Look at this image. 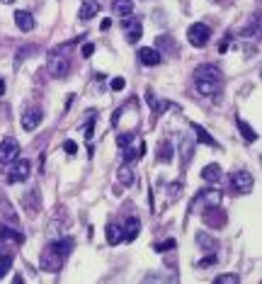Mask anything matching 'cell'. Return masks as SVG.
Masks as SVG:
<instances>
[{
    "label": "cell",
    "instance_id": "1",
    "mask_svg": "<svg viewBox=\"0 0 262 284\" xmlns=\"http://www.w3.org/2000/svg\"><path fill=\"white\" fill-rule=\"evenodd\" d=\"M70 250H73V241H70V238H58V241H51V243L44 248L42 260H39L42 270L44 272H58L61 267H63L66 257L70 255Z\"/></svg>",
    "mask_w": 262,
    "mask_h": 284
},
{
    "label": "cell",
    "instance_id": "2",
    "mask_svg": "<svg viewBox=\"0 0 262 284\" xmlns=\"http://www.w3.org/2000/svg\"><path fill=\"white\" fill-rule=\"evenodd\" d=\"M194 85L202 95H219L223 85V73L214 63H202L194 68Z\"/></svg>",
    "mask_w": 262,
    "mask_h": 284
},
{
    "label": "cell",
    "instance_id": "3",
    "mask_svg": "<svg viewBox=\"0 0 262 284\" xmlns=\"http://www.w3.org/2000/svg\"><path fill=\"white\" fill-rule=\"evenodd\" d=\"M49 73L54 78H66L70 73V58L61 56L58 51H51V56H49Z\"/></svg>",
    "mask_w": 262,
    "mask_h": 284
},
{
    "label": "cell",
    "instance_id": "4",
    "mask_svg": "<svg viewBox=\"0 0 262 284\" xmlns=\"http://www.w3.org/2000/svg\"><path fill=\"white\" fill-rule=\"evenodd\" d=\"M10 165H13V168H10V173H8V182H13V185L25 182L29 177V173H32V163H29L27 158H17V161H13Z\"/></svg>",
    "mask_w": 262,
    "mask_h": 284
},
{
    "label": "cell",
    "instance_id": "5",
    "mask_svg": "<svg viewBox=\"0 0 262 284\" xmlns=\"http://www.w3.org/2000/svg\"><path fill=\"white\" fill-rule=\"evenodd\" d=\"M17 158H20V144L13 136H5V141L0 144V165H10Z\"/></svg>",
    "mask_w": 262,
    "mask_h": 284
},
{
    "label": "cell",
    "instance_id": "6",
    "mask_svg": "<svg viewBox=\"0 0 262 284\" xmlns=\"http://www.w3.org/2000/svg\"><path fill=\"white\" fill-rule=\"evenodd\" d=\"M231 185L238 194H250V189L255 185V177L250 175L248 170H235L233 175H231Z\"/></svg>",
    "mask_w": 262,
    "mask_h": 284
},
{
    "label": "cell",
    "instance_id": "7",
    "mask_svg": "<svg viewBox=\"0 0 262 284\" xmlns=\"http://www.w3.org/2000/svg\"><path fill=\"white\" fill-rule=\"evenodd\" d=\"M187 39H190L192 46H204L211 39V29L207 25H202V22H194L192 27L187 29Z\"/></svg>",
    "mask_w": 262,
    "mask_h": 284
},
{
    "label": "cell",
    "instance_id": "8",
    "mask_svg": "<svg viewBox=\"0 0 262 284\" xmlns=\"http://www.w3.org/2000/svg\"><path fill=\"white\" fill-rule=\"evenodd\" d=\"M122 29L126 32V41L129 44H136L141 39V32H143L141 20H134V17H122Z\"/></svg>",
    "mask_w": 262,
    "mask_h": 284
},
{
    "label": "cell",
    "instance_id": "9",
    "mask_svg": "<svg viewBox=\"0 0 262 284\" xmlns=\"http://www.w3.org/2000/svg\"><path fill=\"white\" fill-rule=\"evenodd\" d=\"M138 61H141L143 66H158V63L163 61V54L155 51V49H151V46H141V49H138Z\"/></svg>",
    "mask_w": 262,
    "mask_h": 284
},
{
    "label": "cell",
    "instance_id": "10",
    "mask_svg": "<svg viewBox=\"0 0 262 284\" xmlns=\"http://www.w3.org/2000/svg\"><path fill=\"white\" fill-rule=\"evenodd\" d=\"M42 109H29V112H25V117H22V129H25V131H34V129H37V126H39V124H42Z\"/></svg>",
    "mask_w": 262,
    "mask_h": 284
},
{
    "label": "cell",
    "instance_id": "11",
    "mask_svg": "<svg viewBox=\"0 0 262 284\" xmlns=\"http://www.w3.org/2000/svg\"><path fill=\"white\" fill-rule=\"evenodd\" d=\"M15 25H17L20 32H32V29L37 27L32 13H27V10H17V13H15Z\"/></svg>",
    "mask_w": 262,
    "mask_h": 284
},
{
    "label": "cell",
    "instance_id": "12",
    "mask_svg": "<svg viewBox=\"0 0 262 284\" xmlns=\"http://www.w3.org/2000/svg\"><path fill=\"white\" fill-rule=\"evenodd\" d=\"M204 224H207V226H211V229H219V226H223V224H226V214L221 211L219 206H209L207 214H204Z\"/></svg>",
    "mask_w": 262,
    "mask_h": 284
},
{
    "label": "cell",
    "instance_id": "13",
    "mask_svg": "<svg viewBox=\"0 0 262 284\" xmlns=\"http://www.w3.org/2000/svg\"><path fill=\"white\" fill-rule=\"evenodd\" d=\"M122 233H124V241H129V243H131V241H136V236L138 233H141V221H138V219H126V224H124V231H122Z\"/></svg>",
    "mask_w": 262,
    "mask_h": 284
},
{
    "label": "cell",
    "instance_id": "14",
    "mask_svg": "<svg viewBox=\"0 0 262 284\" xmlns=\"http://www.w3.org/2000/svg\"><path fill=\"white\" fill-rule=\"evenodd\" d=\"M202 177H204V182H209V185L219 182V180H221L219 163H209V165H204V168H202Z\"/></svg>",
    "mask_w": 262,
    "mask_h": 284
},
{
    "label": "cell",
    "instance_id": "15",
    "mask_svg": "<svg viewBox=\"0 0 262 284\" xmlns=\"http://www.w3.org/2000/svg\"><path fill=\"white\" fill-rule=\"evenodd\" d=\"M143 153H146V144L141 141L136 149H131V146H126L124 149V163L129 165V163H134V161H141L143 158Z\"/></svg>",
    "mask_w": 262,
    "mask_h": 284
},
{
    "label": "cell",
    "instance_id": "16",
    "mask_svg": "<svg viewBox=\"0 0 262 284\" xmlns=\"http://www.w3.org/2000/svg\"><path fill=\"white\" fill-rule=\"evenodd\" d=\"M199 199H202V202L207 204V206H219L221 204V192L219 189H202V192H199Z\"/></svg>",
    "mask_w": 262,
    "mask_h": 284
},
{
    "label": "cell",
    "instance_id": "17",
    "mask_svg": "<svg viewBox=\"0 0 262 284\" xmlns=\"http://www.w3.org/2000/svg\"><path fill=\"white\" fill-rule=\"evenodd\" d=\"M100 13V3L97 0H83V5H80V20H90V17H95Z\"/></svg>",
    "mask_w": 262,
    "mask_h": 284
},
{
    "label": "cell",
    "instance_id": "18",
    "mask_svg": "<svg viewBox=\"0 0 262 284\" xmlns=\"http://www.w3.org/2000/svg\"><path fill=\"white\" fill-rule=\"evenodd\" d=\"M192 129H194V134H197L194 136L197 141H202V144H207V146H211V149H216V138H211V134H209L204 126H199V124L192 122Z\"/></svg>",
    "mask_w": 262,
    "mask_h": 284
},
{
    "label": "cell",
    "instance_id": "19",
    "mask_svg": "<svg viewBox=\"0 0 262 284\" xmlns=\"http://www.w3.org/2000/svg\"><path fill=\"white\" fill-rule=\"evenodd\" d=\"M112 10H114V15L129 17V15L134 13V3H131V0H114V3H112Z\"/></svg>",
    "mask_w": 262,
    "mask_h": 284
},
{
    "label": "cell",
    "instance_id": "20",
    "mask_svg": "<svg viewBox=\"0 0 262 284\" xmlns=\"http://www.w3.org/2000/svg\"><path fill=\"white\" fill-rule=\"evenodd\" d=\"M172 156H175V151H172V144L170 141H160L158 144V161H163V163H172Z\"/></svg>",
    "mask_w": 262,
    "mask_h": 284
},
{
    "label": "cell",
    "instance_id": "21",
    "mask_svg": "<svg viewBox=\"0 0 262 284\" xmlns=\"http://www.w3.org/2000/svg\"><path fill=\"white\" fill-rule=\"evenodd\" d=\"M105 233H107V243H110V245H119L122 241H124V236H122V229H119L117 224H110V226L105 229Z\"/></svg>",
    "mask_w": 262,
    "mask_h": 284
},
{
    "label": "cell",
    "instance_id": "22",
    "mask_svg": "<svg viewBox=\"0 0 262 284\" xmlns=\"http://www.w3.org/2000/svg\"><path fill=\"white\" fill-rule=\"evenodd\" d=\"M197 243L202 245L207 253H214V250H219V241H214L211 236H207V233H199L197 236Z\"/></svg>",
    "mask_w": 262,
    "mask_h": 284
},
{
    "label": "cell",
    "instance_id": "23",
    "mask_svg": "<svg viewBox=\"0 0 262 284\" xmlns=\"http://www.w3.org/2000/svg\"><path fill=\"white\" fill-rule=\"evenodd\" d=\"M235 124H238V129H240V134H243V138H245V141H250V144H252V141L257 138L255 129H252V126H250V124L245 122V119H238Z\"/></svg>",
    "mask_w": 262,
    "mask_h": 284
},
{
    "label": "cell",
    "instance_id": "24",
    "mask_svg": "<svg viewBox=\"0 0 262 284\" xmlns=\"http://www.w3.org/2000/svg\"><path fill=\"white\" fill-rule=\"evenodd\" d=\"M117 177H119V182H122L124 187H131V185H134V173H131L129 165H122L119 173H117Z\"/></svg>",
    "mask_w": 262,
    "mask_h": 284
},
{
    "label": "cell",
    "instance_id": "25",
    "mask_svg": "<svg viewBox=\"0 0 262 284\" xmlns=\"http://www.w3.org/2000/svg\"><path fill=\"white\" fill-rule=\"evenodd\" d=\"M0 238H10V241H15V243H22V241H25V236H22V233L8 229V226H3V224H0Z\"/></svg>",
    "mask_w": 262,
    "mask_h": 284
},
{
    "label": "cell",
    "instance_id": "26",
    "mask_svg": "<svg viewBox=\"0 0 262 284\" xmlns=\"http://www.w3.org/2000/svg\"><path fill=\"white\" fill-rule=\"evenodd\" d=\"M10 267H13V253H0V279L5 277V272H10Z\"/></svg>",
    "mask_w": 262,
    "mask_h": 284
},
{
    "label": "cell",
    "instance_id": "27",
    "mask_svg": "<svg viewBox=\"0 0 262 284\" xmlns=\"http://www.w3.org/2000/svg\"><path fill=\"white\" fill-rule=\"evenodd\" d=\"M155 44H158L160 49H167L170 54H175V51H178V49H175V44H172V39H170V37H158V41H155Z\"/></svg>",
    "mask_w": 262,
    "mask_h": 284
},
{
    "label": "cell",
    "instance_id": "28",
    "mask_svg": "<svg viewBox=\"0 0 262 284\" xmlns=\"http://www.w3.org/2000/svg\"><path fill=\"white\" fill-rule=\"evenodd\" d=\"M214 282L216 284H238L240 279H238V274H219Z\"/></svg>",
    "mask_w": 262,
    "mask_h": 284
},
{
    "label": "cell",
    "instance_id": "29",
    "mask_svg": "<svg viewBox=\"0 0 262 284\" xmlns=\"http://www.w3.org/2000/svg\"><path fill=\"white\" fill-rule=\"evenodd\" d=\"M175 248H178V243H175L172 238L165 241V243H155V250H158V253H163V250H175Z\"/></svg>",
    "mask_w": 262,
    "mask_h": 284
},
{
    "label": "cell",
    "instance_id": "30",
    "mask_svg": "<svg viewBox=\"0 0 262 284\" xmlns=\"http://www.w3.org/2000/svg\"><path fill=\"white\" fill-rule=\"evenodd\" d=\"M131 141H134V136H131V134H119V136H117V144H119L122 149L131 146Z\"/></svg>",
    "mask_w": 262,
    "mask_h": 284
},
{
    "label": "cell",
    "instance_id": "31",
    "mask_svg": "<svg viewBox=\"0 0 262 284\" xmlns=\"http://www.w3.org/2000/svg\"><path fill=\"white\" fill-rule=\"evenodd\" d=\"M216 253H211V255H207L204 257V260H199V267H209V265H214V262H216Z\"/></svg>",
    "mask_w": 262,
    "mask_h": 284
},
{
    "label": "cell",
    "instance_id": "32",
    "mask_svg": "<svg viewBox=\"0 0 262 284\" xmlns=\"http://www.w3.org/2000/svg\"><path fill=\"white\" fill-rule=\"evenodd\" d=\"M93 129H95V117H90L85 124V138H93Z\"/></svg>",
    "mask_w": 262,
    "mask_h": 284
},
{
    "label": "cell",
    "instance_id": "33",
    "mask_svg": "<svg viewBox=\"0 0 262 284\" xmlns=\"http://www.w3.org/2000/svg\"><path fill=\"white\" fill-rule=\"evenodd\" d=\"M63 149H66V153H68V156H73V153L78 151V144H75V141H66V144H63Z\"/></svg>",
    "mask_w": 262,
    "mask_h": 284
},
{
    "label": "cell",
    "instance_id": "34",
    "mask_svg": "<svg viewBox=\"0 0 262 284\" xmlns=\"http://www.w3.org/2000/svg\"><path fill=\"white\" fill-rule=\"evenodd\" d=\"M124 85H126L124 78H114L112 81V90H124Z\"/></svg>",
    "mask_w": 262,
    "mask_h": 284
},
{
    "label": "cell",
    "instance_id": "35",
    "mask_svg": "<svg viewBox=\"0 0 262 284\" xmlns=\"http://www.w3.org/2000/svg\"><path fill=\"white\" fill-rule=\"evenodd\" d=\"M93 54H95V46H93V44H85V46H83V56L88 58V56H93Z\"/></svg>",
    "mask_w": 262,
    "mask_h": 284
},
{
    "label": "cell",
    "instance_id": "36",
    "mask_svg": "<svg viewBox=\"0 0 262 284\" xmlns=\"http://www.w3.org/2000/svg\"><path fill=\"white\" fill-rule=\"evenodd\" d=\"M0 95H5V81L0 78Z\"/></svg>",
    "mask_w": 262,
    "mask_h": 284
},
{
    "label": "cell",
    "instance_id": "37",
    "mask_svg": "<svg viewBox=\"0 0 262 284\" xmlns=\"http://www.w3.org/2000/svg\"><path fill=\"white\" fill-rule=\"evenodd\" d=\"M0 253H5V245H3V243H0Z\"/></svg>",
    "mask_w": 262,
    "mask_h": 284
},
{
    "label": "cell",
    "instance_id": "38",
    "mask_svg": "<svg viewBox=\"0 0 262 284\" xmlns=\"http://www.w3.org/2000/svg\"><path fill=\"white\" fill-rule=\"evenodd\" d=\"M5 3H13V0H5Z\"/></svg>",
    "mask_w": 262,
    "mask_h": 284
}]
</instances>
